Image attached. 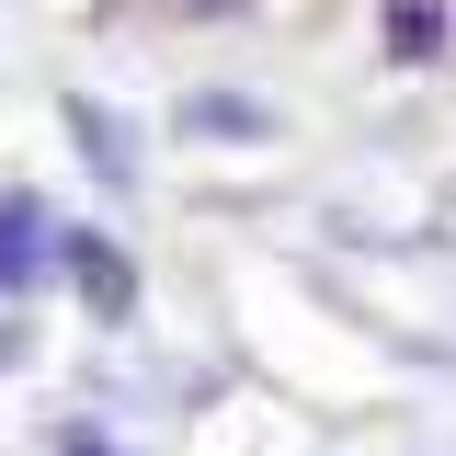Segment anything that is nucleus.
<instances>
[{"instance_id":"f257e3e1","label":"nucleus","mask_w":456,"mask_h":456,"mask_svg":"<svg viewBox=\"0 0 456 456\" xmlns=\"http://www.w3.org/2000/svg\"><path fill=\"white\" fill-rule=\"evenodd\" d=\"M46 263H57V217L35 194H0V297H23Z\"/></svg>"},{"instance_id":"f03ea898","label":"nucleus","mask_w":456,"mask_h":456,"mask_svg":"<svg viewBox=\"0 0 456 456\" xmlns=\"http://www.w3.org/2000/svg\"><path fill=\"white\" fill-rule=\"evenodd\" d=\"M69 274H80V297H92V320H126V308H137V263H126L114 240H92V228L69 240Z\"/></svg>"},{"instance_id":"7ed1b4c3","label":"nucleus","mask_w":456,"mask_h":456,"mask_svg":"<svg viewBox=\"0 0 456 456\" xmlns=\"http://www.w3.org/2000/svg\"><path fill=\"white\" fill-rule=\"evenodd\" d=\"M183 126H194V137H274V114L240 103V92H194V103H183Z\"/></svg>"},{"instance_id":"20e7f679","label":"nucleus","mask_w":456,"mask_h":456,"mask_svg":"<svg viewBox=\"0 0 456 456\" xmlns=\"http://www.w3.org/2000/svg\"><path fill=\"white\" fill-rule=\"evenodd\" d=\"M69 126H80V149H92V171H114V183L137 171V160H126V126H114V114L92 103V92H69Z\"/></svg>"},{"instance_id":"39448f33","label":"nucleus","mask_w":456,"mask_h":456,"mask_svg":"<svg viewBox=\"0 0 456 456\" xmlns=\"http://www.w3.org/2000/svg\"><path fill=\"white\" fill-rule=\"evenodd\" d=\"M377 35H388V57H434L445 12H434V0H388V23H377Z\"/></svg>"},{"instance_id":"423d86ee","label":"nucleus","mask_w":456,"mask_h":456,"mask_svg":"<svg viewBox=\"0 0 456 456\" xmlns=\"http://www.w3.org/2000/svg\"><path fill=\"white\" fill-rule=\"evenodd\" d=\"M23 354H35V331H23V320L0 308V365H23Z\"/></svg>"},{"instance_id":"0eeeda50","label":"nucleus","mask_w":456,"mask_h":456,"mask_svg":"<svg viewBox=\"0 0 456 456\" xmlns=\"http://www.w3.org/2000/svg\"><path fill=\"white\" fill-rule=\"evenodd\" d=\"M57 456H114V445H103V434H69V445H57Z\"/></svg>"}]
</instances>
